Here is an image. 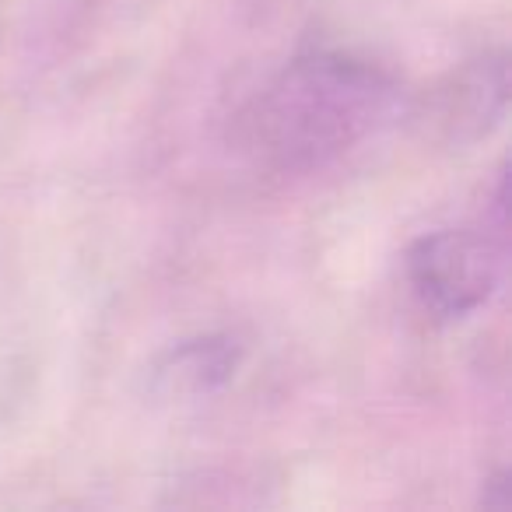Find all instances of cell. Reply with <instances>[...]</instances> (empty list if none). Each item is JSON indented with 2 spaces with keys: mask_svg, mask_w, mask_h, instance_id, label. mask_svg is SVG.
<instances>
[{
  "mask_svg": "<svg viewBox=\"0 0 512 512\" xmlns=\"http://www.w3.org/2000/svg\"><path fill=\"white\" fill-rule=\"evenodd\" d=\"M393 85L376 67L334 53L295 60L249 109V144L281 169H313L386 120Z\"/></svg>",
  "mask_w": 512,
  "mask_h": 512,
  "instance_id": "1",
  "label": "cell"
},
{
  "mask_svg": "<svg viewBox=\"0 0 512 512\" xmlns=\"http://www.w3.org/2000/svg\"><path fill=\"white\" fill-rule=\"evenodd\" d=\"M235 348L225 337H204V341H190L183 348L169 351L165 362L155 369L158 390H165L169 397L179 393H214L218 386H225L235 372Z\"/></svg>",
  "mask_w": 512,
  "mask_h": 512,
  "instance_id": "3",
  "label": "cell"
},
{
  "mask_svg": "<svg viewBox=\"0 0 512 512\" xmlns=\"http://www.w3.org/2000/svg\"><path fill=\"white\" fill-rule=\"evenodd\" d=\"M502 253L491 235L442 228L407 249V281L435 320H463L491 299Z\"/></svg>",
  "mask_w": 512,
  "mask_h": 512,
  "instance_id": "2",
  "label": "cell"
}]
</instances>
